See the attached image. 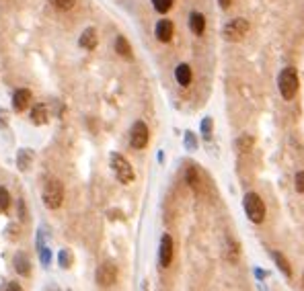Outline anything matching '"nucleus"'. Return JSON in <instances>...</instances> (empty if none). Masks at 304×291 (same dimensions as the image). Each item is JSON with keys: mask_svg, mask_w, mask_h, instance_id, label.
Returning a JSON list of instances; mask_svg holds the SVG:
<instances>
[{"mask_svg": "<svg viewBox=\"0 0 304 291\" xmlns=\"http://www.w3.org/2000/svg\"><path fill=\"white\" fill-rule=\"evenodd\" d=\"M278 88H280V95L286 98V101H292L298 93V76H296V70L294 68H284L280 76H278Z\"/></svg>", "mask_w": 304, "mask_h": 291, "instance_id": "obj_1", "label": "nucleus"}, {"mask_svg": "<svg viewBox=\"0 0 304 291\" xmlns=\"http://www.w3.org/2000/svg\"><path fill=\"white\" fill-rule=\"evenodd\" d=\"M243 205H244V213H247V217L253 224H261L265 219V203H263V199L257 193L244 195Z\"/></svg>", "mask_w": 304, "mask_h": 291, "instance_id": "obj_2", "label": "nucleus"}, {"mask_svg": "<svg viewBox=\"0 0 304 291\" xmlns=\"http://www.w3.org/2000/svg\"><path fill=\"white\" fill-rule=\"evenodd\" d=\"M64 201V185L58 178L47 180V185L43 189V203L50 209H58Z\"/></svg>", "mask_w": 304, "mask_h": 291, "instance_id": "obj_3", "label": "nucleus"}, {"mask_svg": "<svg viewBox=\"0 0 304 291\" xmlns=\"http://www.w3.org/2000/svg\"><path fill=\"white\" fill-rule=\"evenodd\" d=\"M111 168H113V173H115L120 183L127 185L134 180V168L122 154H111Z\"/></svg>", "mask_w": 304, "mask_h": 291, "instance_id": "obj_4", "label": "nucleus"}, {"mask_svg": "<svg viewBox=\"0 0 304 291\" xmlns=\"http://www.w3.org/2000/svg\"><path fill=\"white\" fill-rule=\"evenodd\" d=\"M247 33H249L247 19H232L230 23H226V27H224V31H222L226 41H239V39H243Z\"/></svg>", "mask_w": 304, "mask_h": 291, "instance_id": "obj_5", "label": "nucleus"}, {"mask_svg": "<svg viewBox=\"0 0 304 291\" xmlns=\"http://www.w3.org/2000/svg\"><path fill=\"white\" fill-rule=\"evenodd\" d=\"M148 137H150V132H148V125L144 121H136L132 125V132H130V144L132 148L136 150H142L148 146Z\"/></svg>", "mask_w": 304, "mask_h": 291, "instance_id": "obj_6", "label": "nucleus"}, {"mask_svg": "<svg viewBox=\"0 0 304 291\" xmlns=\"http://www.w3.org/2000/svg\"><path fill=\"white\" fill-rule=\"evenodd\" d=\"M95 279H97V285H101V287L115 285V281H117V267L113 263L99 265V269H97V273H95Z\"/></svg>", "mask_w": 304, "mask_h": 291, "instance_id": "obj_7", "label": "nucleus"}, {"mask_svg": "<svg viewBox=\"0 0 304 291\" xmlns=\"http://www.w3.org/2000/svg\"><path fill=\"white\" fill-rule=\"evenodd\" d=\"M185 180H187V185L195 191V193H202L203 191V175L195 164H189L185 168Z\"/></svg>", "mask_w": 304, "mask_h": 291, "instance_id": "obj_8", "label": "nucleus"}, {"mask_svg": "<svg viewBox=\"0 0 304 291\" xmlns=\"http://www.w3.org/2000/svg\"><path fill=\"white\" fill-rule=\"evenodd\" d=\"M159 263L161 267H169L173 263V238L169 234H164L161 238V250H159Z\"/></svg>", "mask_w": 304, "mask_h": 291, "instance_id": "obj_9", "label": "nucleus"}, {"mask_svg": "<svg viewBox=\"0 0 304 291\" xmlns=\"http://www.w3.org/2000/svg\"><path fill=\"white\" fill-rule=\"evenodd\" d=\"M154 33H156V39H159V41L166 43V41H171V39H173L175 27H173V23L169 21V19H162V21H159V23H156V27H154Z\"/></svg>", "mask_w": 304, "mask_h": 291, "instance_id": "obj_10", "label": "nucleus"}, {"mask_svg": "<svg viewBox=\"0 0 304 291\" xmlns=\"http://www.w3.org/2000/svg\"><path fill=\"white\" fill-rule=\"evenodd\" d=\"M29 103H31V90H27V88L15 90V95H13V107H15V111H25V109L29 107Z\"/></svg>", "mask_w": 304, "mask_h": 291, "instance_id": "obj_11", "label": "nucleus"}, {"mask_svg": "<svg viewBox=\"0 0 304 291\" xmlns=\"http://www.w3.org/2000/svg\"><path fill=\"white\" fill-rule=\"evenodd\" d=\"M15 271L19 275L27 277L29 273H31V260H29V256L25 252H17L15 254Z\"/></svg>", "mask_w": 304, "mask_h": 291, "instance_id": "obj_12", "label": "nucleus"}, {"mask_svg": "<svg viewBox=\"0 0 304 291\" xmlns=\"http://www.w3.org/2000/svg\"><path fill=\"white\" fill-rule=\"evenodd\" d=\"M78 43H81V47H84V49H95L97 47V31L93 27L84 29L81 39H78Z\"/></svg>", "mask_w": 304, "mask_h": 291, "instance_id": "obj_13", "label": "nucleus"}, {"mask_svg": "<svg viewBox=\"0 0 304 291\" xmlns=\"http://www.w3.org/2000/svg\"><path fill=\"white\" fill-rule=\"evenodd\" d=\"M191 68L187 64H179L177 70H175V78H177V82L181 86H189L191 84Z\"/></svg>", "mask_w": 304, "mask_h": 291, "instance_id": "obj_14", "label": "nucleus"}, {"mask_svg": "<svg viewBox=\"0 0 304 291\" xmlns=\"http://www.w3.org/2000/svg\"><path fill=\"white\" fill-rule=\"evenodd\" d=\"M189 29L195 35H202L205 31V17L202 13H191L189 15Z\"/></svg>", "mask_w": 304, "mask_h": 291, "instance_id": "obj_15", "label": "nucleus"}, {"mask_svg": "<svg viewBox=\"0 0 304 291\" xmlns=\"http://www.w3.org/2000/svg\"><path fill=\"white\" fill-rule=\"evenodd\" d=\"M269 256H271L273 260H276L278 269L282 271L284 275H286V277H292V267H290V263H288V258H286V256H284L282 252H278V250H271Z\"/></svg>", "mask_w": 304, "mask_h": 291, "instance_id": "obj_16", "label": "nucleus"}, {"mask_svg": "<svg viewBox=\"0 0 304 291\" xmlns=\"http://www.w3.org/2000/svg\"><path fill=\"white\" fill-rule=\"evenodd\" d=\"M31 121L35 125H43L47 121V109H45V105H35L31 109Z\"/></svg>", "mask_w": 304, "mask_h": 291, "instance_id": "obj_17", "label": "nucleus"}, {"mask_svg": "<svg viewBox=\"0 0 304 291\" xmlns=\"http://www.w3.org/2000/svg\"><path fill=\"white\" fill-rule=\"evenodd\" d=\"M115 52L120 54V56H123V58H132V45L127 43V39L123 35H117V39H115Z\"/></svg>", "mask_w": 304, "mask_h": 291, "instance_id": "obj_18", "label": "nucleus"}, {"mask_svg": "<svg viewBox=\"0 0 304 291\" xmlns=\"http://www.w3.org/2000/svg\"><path fill=\"white\" fill-rule=\"evenodd\" d=\"M31 160H33V152H31V150H27V148L19 150V154H17V164H19V168H21V170H27L29 164H31Z\"/></svg>", "mask_w": 304, "mask_h": 291, "instance_id": "obj_19", "label": "nucleus"}, {"mask_svg": "<svg viewBox=\"0 0 304 291\" xmlns=\"http://www.w3.org/2000/svg\"><path fill=\"white\" fill-rule=\"evenodd\" d=\"M255 146V137L251 134H243L237 137V148L241 150V152H249V150Z\"/></svg>", "mask_w": 304, "mask_h": 291, "instance_id": "obj_20", "label": "nucleus"}, {"mask_svg": "<svg viewBox=\"0 0 304 291\" xmlns=\"http://www.w3.org/2000/svg\"><path fill=\"white\" fill-rule=\"evenodd\" d=\"M152 6L156 8V13L164 15V13H169L173 8V0H152Z\"/></svg>", "mask_w": 304, "mask_h": 291, "instance_id": "obj_21", "label": "nucleus"}, {"mask_svg": "<svg viewBox=\"0 0 304 291\" xmlns=\"http://www.w3.org/2000/svg\"><path fill=\"white\" fill-rule=\"evenodd\" d=\"M8 205H11V195L4 187H0V212H6Z\"/></svg>", "mask_w": 304, "mask_h": 291, "instance_id": "obj_22", "label": "nucleus"}, {"mask_svg": "<svg viewBox=\"0 0 304 291\" xmlns=\"http://www.w3.org/2000/svg\"><path fill=\"white\" fill-rule=\"evenodd\" d=\"M228 260L230 263H237V258H239V244L237 242H232V240L228 238Z\"/></svg>", "mask_w": 304, "mask_h": 291, "instance_id": "obj_23", "label": "nucleus"}, {"mask_svg": "<svg viewBox=\"0 0 304 291\" xmlns=\"http://www.w3.org/2000/svg\"><path fill=\"white\" fill-rule=\"evenodd\" d=\"M202 136H203V139H212V119L210 117H205L202 121Z\"/></svg>", "mask_w": 304, "mask_h": 291, "instance_id": "obj_24", "label": "nucleus"}, {"mask_svg": "<svg viewBox=\"0 0 304 291\" xmlns=\"http://www.w3.org/2000/svg\"><path fill=\"white\" fill-rule=\"evenodd\" d=\"M50 2H52L56 8H60V11H70L76 0H50Z\"/></svg>", "mask_w": 304, "mask_h": 291, "instance_id": "obj_25", "label": "nucleus"}, {"mask_svg": "<svg viewBox=\"0 0 304 291\" xmlns=\"http://www.w3.org/2000/svg\"><path fill=\"white\" fill-rule=\"evenodd\" d=\"M39 256H41V263H43V267H47V265H50V260H52V252H50V248L41 246V248H39Z\"/></svg>", "mask_w": 304, "mask_h": 291, "instance_id": "obj_26", "label": "nucleus"}, {"mask_svg": "<svg viewBox=\"0 0 304 291\" xmlns=\"http://www.w3.org/2000/svg\"><path fill=\"white\" fill-rule=\"evenodd\" d=\"M294 183H296V191H298V193H304V170L296 173V176H294Z\"/></svg>", "mask_w": 304, "mask_h": 291, "instance_id": "obj_27", "label": "nucleus"}, {"mask_svg": "<svg viewBox=\"0 0 304 291\" xmlns=\"http://www.w3.org/2000/svg\"><path fill=\"white\" fill-rule=\"evenodd\" d=\"M185 146H187L189 150H195V148H198V139H195V136H193L191 132L185 134Z\"/></svg>", "mask_w": 304, "mask_h": 291, "instance_id": "obj_28", "label": "nucleus"}, {"mask_svg": "<svg viewBox=\"0 0 304 291\" xmlns=\"http://www.w3.org/2000/svg\"><path fill=\"white\" fill-rule=\"evenodd\" d=\"M60 265H62V269L70 267V254H68L66 250H62V252H60Z\"/></svg>", "mask_w": 304, "mask_h": 291, "instance_id": "obj_29", "label": "nucleus"}, {"mask_svg": "<svg viewBox=\"0 0 304 291\" xmlns=\"http://www.w3.org/2000/svg\"><path fill=\"white\" fill-rule=\"evenodd\" d=\"M6 291H23V287L17 283V281H13V283H8L6 285Z\"/></svg>", "mask_w": 304, "mask_h": 291, "instance_id": "obj_30", "label": "nucleus"}, {"mask_svg": "<svg viewBox=\"0 0 304 291\" xmlns=\"http://www.w3.org/2000/svg\"><path fill=\"white\" fill-rule=\"evenodd\" d=\"M230 2H232V0H218V4H220L222 8H228V6H230Z\"/></svg>", "mask_w": 304, "mask_h": 291, "instance_id": "obj_31", "label": "nucleus"}, {"mask_svg": "<svg viewBox=\"0 0 304 291\" xmlns=\"http://www.w3.org/2000/svg\"><path fill=\"white\" fill-rule=\"evenodd\" d=\"M255 275H257L259 279H263V277H265V271H261V269H255Z\"/></svg>", "mask_w": 304, "mask_h": 291, "instance_id": "obj_32", "label": "nucleus"}]
</instances>
